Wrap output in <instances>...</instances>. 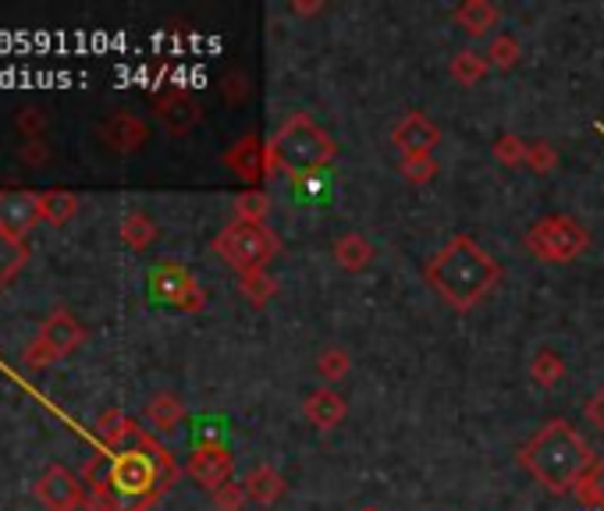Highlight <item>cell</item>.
Returning a JSON list of instances; mask_svg holds the SVG:
<instances>
[{"label": "cell", "instance_id": "1", "mask_svg": "<svg viewBox=\"0 0 604 511\" xmlns=\"http://www.w3.org/2000/svg\"><path fill=\"white\" fill-rule=\"evenodd\" d=\"M423 281L448 309L469 313L480 302H488L494 288L502 285V263L473 235H452L423 263Z\"/></svg>", "mask_w": 604, "mask_h": 511}, {"label": "cell", "instance_id": "2", "mask_svg": "<svg viewBox=\"0 0 604 511\" xmlns=\"http://www.w3.org/2000/svg\"><path fill=\"white\" fill-rule=\"evenodd\" d=\"M111 454V504L107 511H150L182 476V465L150 429H136Z\"/></svg>", "mask_w": 604, "mask_h": 511}, {"label": "cell", "instance_id": "3", "mask_svg": "<svg viewBox=\"0 0 604 511\" xmlns=\"http://www.w3.org/2000/svg\"><path fill=\"white\" fill-rule=\"evenodd\" d=\"M516 459L530 473L537 487H544L555 497H566L576 490V483H580V476L594 465L597 454L580 429L569 420H562V415H555V420H544L519 444Z\"/></svg>", "mask_w": 604, "mask_h": 511}, {"label": "cell", "instance_id": "4", "mask_svg": "<svg viewBox=\"0 0 604 511\" xmlns=\"http://www.w3.org/2000/svg\"><path fill=\"white\" fill-rule=\"evenodd\" d=\"M267 150H271V178L278 174L299 178V174H324L338 157V142L324 125L299 111L281 121L274 136L267 139Z\"/></svg>", "mask_w": 604, "mask_h": 511}, {"label": "cell", "instance_id": "5", "mask_svg": "<svg viewBox=\"0 0 604 511\" xmlns=\"http://www.w3.org/2000/svg\"><path fill=\"white\" fill-rule=\"evenodd\" d=\"M210 249L221 256L224 266H232V271L242 277L252 271H267V266L274 263V256L281 252V238L274 235V227H267V224L232 221L218 238L210 241Z\"/></svg>", "mask_w": 604, "mask_h": 511}, {"label": "cell", "instance_id": "6", "mask_svg": "<svg viewBox=\"0 0 604 511\" xmlns=\"http://www.w3.org/2000/svg\"><path fill=\"white\" fill-rule=\"evenodd\" d=\"M522 246H527L533 260L566 266L590 249V232L569 213H547V217L530 224V232L522 235Z\"/></svg>", "mask_w": 604, "mask_h": 511}, {"label": "cell", "instance_id": "7", "mask_svg": "<svg viewBox=\"0 0 604 511\" xmlns=\"http://www.w3.org/2000/svg\"><path fill=\"white\" fill-rule=\"evenodd\" d=\"M146 281H150L153 302L178 309V313H204L207 291H204V285H199L196 274L185 263H174V260L157 263Z\"/></svg>", "mask_w": 604, "mask_h": 511}, {"label": "cell", "instance_id": "8", "mask_svg": "<svg viewBox=\"0 0 604 511\" xmlns=\"http://www.w3.org/2000/svg\"><path fill=\"white\" fill-rule=\"evenodd\" d=\"M185 473L193 476L196 487H204L207 494H213V490H221L224 483H232V476H235V454H232V448H227L224 440L204 437L193 448L189 462H185Z\"/></svg>", "mask_w": 604, "mask_h": 511}, {"label": "cell", "instance_id": "9", "mask_svg": "<svg viewBox=\"0 0 604 511\" xmlns=\"http://www.w3.org/2000/svg\"><path fill=\"white\" fill-rule=\"evenodd\" d=\"M39 221H44L39 192H29V188H0V232L25 241Z\"/></svg>", "mask_w": 604, "mask_h": 511}, {"label": "cell", "instance_id": "10", "mask_svg": "<svg viewBox=\"0 0 604 511\" xmlns=\"http://www.w3.org/2000/svg\"><path fill=\"white\" fill-rule=\"evenodd\" d=\"M224 167L242 178L249 188H260V182H271V150L260 136H242L232 150L224 153Z\"/></svg>", "mask_w": 604, "mask_h": 511}, {"label": "cell", "instance_id": "11", "mask_svg": "<svg viewBox=\"0 0 604 511\" xmlns=\"http://www.w3.org/2000/svg\"><path fill=\"white\" fill-rule=\"evenodd\" d=\"M392 146L398 157H420V153H434L441 146V125L434 117H427L423 111H409L395 121L392 128Z\"/></svg>", "mask_w": 604, "mask_h": 511}, {"label": "cell", "instance_id": "12", "mask_svg": "<svg viewBox=\"0 0 604 511\" xmlns=\"http://www.w3.org/2000/svg\"><path fill=\"white\" fill-rule=\"evenodd\" d=\"M39 341L47 345V352L53 356V362H61V359H69L75 356L78 348H83L86 341V327L78 324V320L69 313V309H53V313L39 324V334H36Z\"/></svg>", "mask_w": 604, "mask_h": 511}, {"label": "cell", "instance_id": "13", "mask_svg": "<svg viewBox=\"0 0 604 511\" xmlns=\"http://www.w3.org/2000/svg\"><path fill=\"white\" fill-rule=\"evenodd\" d=\"M36 497L39 504H47V511H69L86 497L83 476H75L64 465H47V473L36 479Z\"/></svg>", "mask_w": 604, "mask_h": 511}, {"label": "cell", "instance_id": "14", "mask_svg": "<svg viewBox=\"0 0 604 511\" xmlns=\"http://www.w3.org/2000/svg\"><path fill=\"white\" fill-rule=\"evenodd\" d=\"M100 139L107 150H114V153H139L143 146L150 142V125L132 111H114L100 125Z\"/></svg>", "mask_w": 604, "mask_h": 511}, {"label": "cell", "instance_id": "15", "mask_svg": "<svg viewBox=\"0 0 604 511\" xmlns=\"http://www.w3.org/2000/svg\"><path fill=\"white\" fill-rule=\"evenodd\" d=\"M153 111L160 117V125L168 128V136H189V132L199 125V103L193 92L185 89H168L160 92V97L153 100Z\"/></svg>", "mask_w": 604, "mask_h": 511}, {"label": "cell", "instance_id": "16", "mask_svg": "<svg viewBox=\"0 0 604 511\" xmlns=\"http://www.w3.org/2000/svg\"><path fill=\"white\" fill-rule=\"evenodd\" d=\"M345 415H348V401H345V395L334 391V387H317V391L303 398V420L313 429L331 434L334 426L345 423Z\"/></svg>", "mask_w": 604, "mask_h": 511}, {"label": "cell", "instance_id": "17", "mask_svg": "<svg viewBox=\"0 0 604 511\" xmlns=\"http://www.w3.org/2000/svg\"><path fill=\"white\" fill-rule=\"evenodd\" d=\"M452 22L459 25L469 39H483L502 25V8L491 4V0H466V4L452 11Z\"/></svg>", "mask_w": 604, "mask_h": 511}, {"label": "cell", "instance_id": "18", "mask_svg": "<svg viewBox=\"0 0 604 511\" xmlns=\"http://www.w3.org/2000/svg\"><path fill=\"white\" fill-rule=\"evenodd\" d=\"M242 487H246L249 504H260V508H274L281 497L288 490V479L278 473L274 465H252L246 479H242Z\"/></svg>", "mask_w": 604, "mask_h": 511}, {"label": "cell", "instance_id": "19", "mask_svg": "<svg viewBox=\"0 0 604 511\" xmlns=\"http://www.w3.org/2000/svg\"><path fill=\"white\" fill-rule=\"evenodd\" d=\"M146 426H150V434H174V429L182 426L185 420V406L178 395L171 391H157L150 401H146V412H143Z\"/></svg>", "mask_w": 604, "mask_h": 511}, {"label": "cell", "instance_id": "20", "mask_svg": "<svg viewBox=\"0 0 604 511\" xmlns=\"http://www.w3.org/2000/svg\"><path fill=\"white\" fill-rule=\"evenodd\" d=\"M331 252H334V263H338L345 274H362V271H367V266L373 263V246H370V238L359 235V232L342 235L338 241H334Z\"/></svg>", "mask_w": 604, "mask_h": 511}, {"label": "cell", "instance_id": "21", "mask_svg": "<svg viewBox=\"0 0 604 511\" xmlns=\"http://www.w3.org/2000/svg\"><path fill=\"white\" fill-rule=\"evenodd\" d=\"M566 373H569V362L562 352H555L552 345H544V348H537L533 359H530V381L537 387H544V391H552V387H558L562 381H566Z\"/></svg>", "mask_w": 604, "mask_h": 511}, {"label": "cell", "instance_id": "22", "mask_svg": "<svg viewBox=\"0 0 604 511\" xmlns=\"http://www.w3.org/2000/svg\"><path fill=\"white\" fill-rule=\"evenodd\" d=\"M139 429V423H132L128 420V412L125 409H107L100 412V420H97V437L103 440V448L107 451H118V448H125V444L132 440V434Z\"/></svg>", "mask_w": 604, "mask_h": 511}, {"label": "cell", "instance_id": "23", "mask_svg": "<svg viewBox=\"0 0 604 511\" xmlns=\"http://www.w3.org/2000/svg\"><path fill=\"white\" fill-rule=\"evenodd\" d=\"M491 72V61H488V53H480V50H459L455 58L448 61V75H452V83H459L466 89H473L480 86L483 78H488Z\"/></svg>", "mask_w": 604, "mask_h": 511}, {"label": "cell", "instance_id": "24", "mask_svg": "<svg viewBox=\"0 0 604 511\" xmlns=\"http://www.w3.org/2000/svg\"><path fill=\"white\" fill-rule=\"evenodd\" d=\"M157 235H160L157 221L143 210H132L125 213V221H121V241H125L132 252H146L157 241Z\"/></svg>", "mask_w": 604, "mask_h": 511}, {"label": "cell", "instance_id": "25", "mask_svg": "<svg viewBox=\"0 0 604 511\" xmlns=\"http://www.w3.org/2000/svg\"><path fill=\"white\" fill-rule=\"evenodd\" d=\"M39 210H44L47 224L61 227L78 213V196L69 188H47V192H39Z\"/></svg>", "mask_w": 604, "mask_h": 511}, {"label": "cell", "instance_id": "26", "mask_svg": "<svg viewBox=\"0 0 604 511\" xmlns=\"http://www.w3.org/2000/svg\"><path fill=\"white\" fill-rule=\"evenodd\" d=\"M83 487L93 501H100L103 508L111 504V454H93L83 469Z\"/></svg>", "mask_w": 604, "mask_h": 511}, {"label": "cell", "instance_id": "27", "mask_svg": "<svg viewBox=\"0 0 604 511\" xmlns=\"http://www.w3.org/2000/svg\"><path fill=\"white\" fill-rule=\"evenodd\" d=\"M576 504L587 508V511H604V459H594V465L587 469L576 483Z\"/></svg>", "mask_w": 604, "mask_h": 511}, {"label": "cell", "instance_id": "28", "mask_svg": "<svg viewBox=\"0 0 604 511\" xmlns=\"http://www.w3.org/2000/svg\"><path fill=\"white\" fill-rule=\"evenodd\" d=\"M271 196H267V188H246V192L235 196V221L242 224H267L271 217Z\"/></svg>", "mask_w": 604, "mask_h": 511}, {"label": "cell", "instance_id": "29", "mask_svg": "<svg viewBox=\"0 0 604 511\" xmlns=\"http://www.w3.org/2000/svg\"><path fill=\"white\" fill-rule=\"evenodd\" d=\"M238 291H242V299H246L252 309H263V306H271V299L278 295V277L271 271L242 274L238 277Z\"/></svg>", "mask_w": 604, "mask_h": 511}, {"label": "cell", "instance_id": "30", "mask_svg": "<svg viewBox=\"0 0 604 511\" xmlns=\"http://www.w3.org/2000/svg\"><path fill=\"white\" fill-rule=\"evenodd\" d=\"M25 263H29V241H19L0 232V288H4Z\"/></svg>", "mask_w": 604, "mask_h": 511}, {"label": "cell", "instance_id": "31", "mask_svg": "<svg viewBox=\"0 0 604 511\" xmlns=\"http://www.w3.org/2000/svg\"><path fill=\"white\" fill-rule=\"evenodd\" d=\"M317 373L324 376L328 387H331V384H338V381H345L348 373H353V356H348L342 345H328V348H320V356H317Z\"/></svg>", "mask_w": 604, "mask_h": 511}, {"label": "cell", "instance_id": "32", "mask_svg": "<svg viewBox=\"0 0 604 511\" xmlns=\"http://www.w3.org/2000/svg\"><path fill=\"white\" fill-rule=\"evenodd\" d=\"M519 39L516 36H508V33H494L491 36V43H488V61H491V68H498V72H513L516 64H519Z\"/></svg>", "mask_w": 604, "mask_h": 511}, {"label": "cell", "instance_id": "33", "mask_svg": "<svg viewBox=\"0 0 604 511\" xmlns=\"http://www.w3.org/2000/svg\"><path fill=\"white\" fill-rule=\"evenodd\" d=\"M441 164L434 160V153H420V157H398V174L409 185H427L437 178Z\"/></svg>", "mask_w": 604, "mask_h": 511}, {"label": "cell", "instance_id": "34", "mask_svg": "<svg viewBox=\"0 0 604 511\" xmlns=\"http://www.w3.org/2000/svg\"><path fill=\"white\" fill-rule=\"evenodd\" d=\"M558 164H562V157H558V150L552 142H544V139L527 142V167L533 174H541V178H544V174H555Z\"/></svg>", "mask_w": 604, "mask_h": 511}, {"label": "cell", "instance_id": "35", "mask_svg": "<svg viewBox=\"0 0 604 511\" xmlns=\"http://www.w3.org/2000/svg\"><path fill=\"white\" fill-rule=\"evenodd\" d=\"M491 153L502 167H527V139H519V136H498L491 146Z\"/></svg>", "mask_w": 604, "mask_h": 511}, {"label": "cell", "instance_id": "36", "mask_svg": "<svg viewBox=\"0 0 604 511\" xmlns=\"http://www.w3.org/2000/svg\"><path fill=\"white\" fill-rule=\"evenodd\" d=\"M210 501H213V508H218V511H242L249 504V497H246V487L232 479V483H224L221 490H213Z\"/></svg>", "mask_w": 604, "mask_h": 511}, {"label": "cell", "instance_id": "37", "mask_svg": "<svg viewBox=\"0 0 604 511\" xmlns=\"http://www.w3.org/2000/svg\"><path fill=\"white\" fill-rule=\"evenodd\" d=\"M288 182L303 203H313V199L324 192V174H299V178H288Z\"/></svg>", "mask_w": 604, "mask_h": 511}, {"label": "cell", "instance_id": "38", "mask_svg": "<svg viewBox=\"0 0 604 511\" xmlns=\"http://www.w3.org/2000/svg\"><path fill=\"white\" fill-rule=\"evenodd\" d=\"M583 420L597 429V434H604V387H597L594 395L587 398V406H583Z\"/></svg>", "mask_w": 604, "mask_h": 511}, {"label": "cell", "instance_id": "39", "mask_svg": "<svg viewBox=\"0 0 604 511\" xmlns=\"http://www.w3.org/2000/svg\"><path fill=\"white\" fill-rule=\"evenodd\" d=\"M50 362H53V356L47 352V345L39 341V338L29 348H25V366H29V370H47Z\"/></svg>", "mask_w": 604, "mask_h": 511}, {"label": "cell", "instance_id": "40", "mask_svg": "<svg viewBox=\"0 0 604 511\" xmlns=\"http://www.w3.org/2000/svg\"><path fill=\"white\" fill-rule=\"evenodd\" d=\"M19 128L25 132V136H33V142L39 139V132H47V117L39 114V111H25L19 117Z\"/></svg>", "mask_w": 604, "mask_h": 511}, {"label": "cell", "instance_id": "41", "mask_svg": "<svg viewBox=\"0 0 604 511\" xmlns=\"http://www.w3.org/2000/svg\"><path fill=\"white\" fill-rule=\"evenodd\" d=\"M249 97V86H246V78L242 75H227L224 78V100H232V103H242Z\"/></svg>", "mask_w": 604, "mask_h": 511}, {"label": "cell", "instance_id": "42", "mask_svg": "<svg viewBox=\"0 0 604 511\" xmlns=\"http://www.w3.org/2000/svg\"><path fill=\"white\" fill-rule=\"evenodd\" d=\"M22 157L29 160V164H39V160H47V157H50V150H47V142H39V139H36V142L25 146Z\"/></svg>", "mask_w": 604, "mask_h": 511}, {"label": "cell", "instance_id": "43", "mask_svg": "<svg viewBox=\"0 0 604 511\" xmlns=\"http://www.w3.org/2000/svg\"><path fill=\"white\" fill-rule=\"evenodd\" d=\"M288 11H292V15H320V11H324V4H320V0H310V4H303V0H292V4H288Z\"/></svg>", "mask_w": 604, "mask_h": 511}, {"label": "cell", "instance_id": "44", "mask_svg": "<svg viewBox=\"0 0 604 511\" xmlns=\"http://www.w3.org/2000/svg\"><path fill=\"white\" fill-rule=\"evenodd\" d=\"M69 511H107V508H103L100 501H93V497L86 494V497H83V501H78L75 508H69Z\"/></svg>", "mask_w": 604, "mask_h": 511}, {"label": "cell", "instance_id": "45", "mask_svg": "<svg viewBox=\"0 0 604 511\" xmlns=\"http://www.w3.org/2000/svg\"><path fill=\"white\" fill-rule=\"evenodd\" d=\"M359 511H384V508H378V504H367V508H359Z\"/></svg>", "mask_w": 604, "mask_h": 511}, {"label": "cell", "instance_id": "46", "mask_svg": "<svg viewBox=\"0 0 604 511\" xmlns=\"http://www.w3.org/2000/svg\"><path fill=\"white\" fill-rule=\"evenodd\" d=\"M597 132H601V136H604V125H597Z\"/></svg>", "mask_w": 604, "mask_h": 511}]
</instances>
